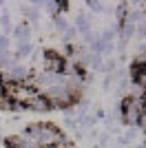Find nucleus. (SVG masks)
Listing matches in <instances>:
<instances>
[{
	"label": "nucleus",
	"mask_w": 146,
	"mask_h": 148,
	"mask_svg": "<svg viewBox=\"0 0 146 148\" xmlns=\"http://www.w3.org/2000/svg\"><path fill=\"white\" fill-rule=\"evenodd\" d=\"M22 135H27L38 148H67V139L53 124L36 122L24 128Z\"/></svg>",
	"instance_id": "nucleus-1"
},
{
	"label": "nucleus",
	"mask_w": 146,
	"mask_h": 148,
	"mask_svg": "<svg viewBox=\"0 0 146 148\" xmlns=\"http://www.w3.org/2000/svg\"><path fill=\"white\" fill-rule=\"evenodd\" d=\"M24 106H27L29 111H33V113H47V111H51L49 99L44 97V95H40V93H36V95H33V97H31Z\"/></svg>",
	"instance_id": "nucleus-2"
},
{
	"label": "nucleus",
	"mask_w": 146,
	"mask_h": 148,
	"mask_svg": "<svg viewBox=\"0 0 146 148\" xmlns=\"http://www.w3.org/2000/svg\"><path fill=\"white\" fill-rule=\"evenodd\" d=\"M13 36H16V42L18 44H29V40H31V25L29 22L16 25L13 27Z\"/></svg>",
	"instance_id": "nucleus-3"
},
{
	"label": "nucleus",
	"mask_w": 146,
	"mask_h": 148,
	"mask_svg": "<svg viewBox=\"0 0 146 148\" xmlns=\"http://www.w3.org/2000/svg\"><path fill=\"white\" fill-rule=\"evenodd\" d=\"M73 29L78 31L80 36L89 33V31H91V18H89L86 13H78V16H75V25H73Z\"/></svg>",
	"instance_id": "nucleus-4"
},
{
	"label": "nucleus",
	"mask_w": 146,
	"mask_h": 148,
	"mask_svg": "<svg viewBox=\"0 0 146 148\" xmlns=\"http://www.w3.org/2000/svg\"><path fill=\"white\" fill-rule=\"evenodd\" d=\"M31 53H33V47H31V42H29V44H18V47H16V51H13V56H16V60H18V62H22V60H27V58H31Z\"/></svg>",
	"instance_id": "nucleus-5"
},
{
	"label": "nucleus",
	"mask_w": 146,
	"mask_h": 148,
	"mask_svg": "<svg viewBox=\"0 0 146 148\" xmlns=\"http://www.w3.org/2000/svg\"><path fill=\"white\" fill-rule=\"evenodd\" d=\"M0 27H2V36H9V33H11V16L7 11L0 13Z\"/></svg>",
	"instance_id": "nucleus-6"
},
{
	"label": "nucleus",
	"mask_w": 146,
	"mask_h": 148,
	"mask_svg": "<svg viewBox=\"0 0 146 148\" xmlns=\"http://www.w3.org/2000/svg\"><path fill=\"white\" fill-rule=\"evenodd\" d=\"M53 25H55V29H58V33H60V36L69 29V27H71V25L67 22V18H64V16H60V13H58V16L53 18Z\"/></svg>",
	"instance_id": "nucleus-7"
},
{
	"label": "nucleus",
	"mask_w": 146,
	"mask_h": 148,
	"mask_svg": "<svg viewBox=\"0 0 146 148\" xmlns=\"http://www.w3.org/2000/svg\"><path fill=\"white\" fill-rule=\"evenodd\" d=\"M11 51V40H9V36H0V58L7 56Z\"/></svg>",
	"instance_id": "nucleus-8"
},
{
	"label": "nucleus",
	"mask_w": 146,
	"mask_h": 148,
	"mask_svg": "<svg viewBox=\"0 0 146 148\" xmlns=\"http://www.w3.org/2000/svg\"><path fill=\"white\" fill-rule=\"evenodd\" d=\"M109 139H111V135H109V133H102L97 142H100V146H109Z\"/></svg>",
	"instance_id": "nucleus-9"
},
{
	"label": "nucleus",
	"mask_w": 146,
	"mask_h": 148,
	"mask_svg": "<svg viewBox=\"0 0 146 148\" xmlns=\"http://www.w3.org/2000/svg\"><path fill=\"white\" fill-rule=\"evenodd\" d=\"M91 9H93V11H97V13H102L104 11V5H102V2H91Z\"/></svg>",
	"instance_id": "nucleus-10"
},
{
	"label": "nucleus",
	"mask_w": 146,
	"mask_h": 148,
	"mask_svg": "<svg viewBox=\"0 0 146 148\" xmlns=\"http://www.w3.org/2000/svg\"><path fill=\"white\" fill-rule=\"evenodd\" d=\"M137 126H142V130H146V113H142V117H140V124Z\"/></svg>",
	"instance_id": "nucleus-11"
},
{
	"label": "nucleus",
	"mask_w": 146,
	"mask_h": 148,
	"mask_svg": "<svg viewBox=\"0 0 146 148\" xmlns=\"http://www.w3.org/2000/svg\"><path fill=\"white\" fill-rule=\"evenodd\" d=\"M144 99H146V95H144Z\"/></svg>",
	"instance_id": "nucleus-12"
}]
</instances>
